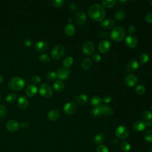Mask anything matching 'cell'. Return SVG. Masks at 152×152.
Wrapping results in <instances>:
<instances>
[{"mask_svg": "<svg viewBox=\"0 0 152 152\" xmlns=\"http://www.w3.org/2000/svg\"><path fill=\"white\" fill-rule=\"evenodd\" d=\"M141 118L145 121H149L152 119V113L149 111H144L141 113Z\"/></svg>", "mask_w": 152, "mask_h": 152, "instance_id": "obj_35", "label": "cell"}, {"mask_svg": "<svg viewBox=\"0 0 152 152\" xmlns=\"http://www.w3.org/2000/svg\"><path fill=\"white\" fill-rule=\"evenodd\" d=\"M82 67L85 70H89L92 66V61L89 58L85 59L82 63Z\"/></svg>", "mask_w": 152, "mask_h": 152, "instance_id": "obj_29", "label": "cell"}, {"mask_svg": "<svg viewBox=\"0 0 152 152\" xmlns=\"http://www.w3.org/2000/svg\"><path fill=\"white\" fill-rule=\"evenodd\" d=\"M65 53V48L62 45H56L52 50L51 56L55 60H58L61 59Z\"/></svg>", "mask_w": 152, "mask_h": 152, "instance_id": "obj_4", "label": "cell"}, {"mask_svg": "<svg viewBox=\"0 0 152 152\" xmlns=\"http://www.w3.org/2000/svg\"><path fill=\"white\" fill-rule=\"evenodd\" d=\"M115 21L110 18L104 20L100 23V26L102 28L107 29H110L113 28L115 26Z\"/></svg>", "mask_w": 152, "mask_h": 152, "instance_id": "obj_19", "label": "cell"}, {"mask_svg": "<svg viewBox=\"0 0 152 152\" xmlns=\"http://www.w3.org/2000/svg\"><path fill=\"white\" fill-rule=\"evenodd\" d=\"M133 126L134 130L137 131H142L145 129L146 126L144 122L139 120L134 122Z\"/></svg>", "mask_w": 152, "mask_h": 152, "instance_id": "obj_22", "label": "cell"}, {"mask_svg": "<svg viewBox=\"0 0 152 152\" xmlns=\"http://www.w3.org/2000/svg\"><path fill=\"white\" fill-rule=\"evenodd\" d=\"M74 63V59L72 57H68L63 61V66L65 68H70Z\"/></svg>", "mask_w": 152, "mask_h": 152, "instance_id": "obj_31", "label": "cell"}, {"mask_svg": "<svg viewBox=\"0 0 152 152\" xmlns=\"http://www.w3.org/2000/svg\"><path fill=\"white\" fill-rule=\"evenodd\" d=\"M4 82V77L2 75H0V85H1Z\"/></svg>", "mask_w": 152, "mask_h": 152, "instance_id": "obj_53", "label": "cell"}, {"mask_svg": "<svg viewBox=\"0 0 152 152\" xmlns=\"http://www.w3.org/2000/svg\"><path fill=\"white\" fill-rule=\"evenodd\" d=\"M138 82V79L137 76L133 74H130L127 75L125 78V84L126 86H127L129 87H134Z\"/></svg>", "mask_w": 152, "mask_h": 152, "instance_id": "obj_11", "label": "cell"}, {"mask_svg": "<svg viewBox=\"0 0 152 152\" xmlns=\"http://www.w3.org/2000/svg\"><path fill=\"white\" fill-rule=\"evenodd\" d=\"M77 100V102L80 105H85L87 102L88 96L85 94H82L79 96H78Z\"/></svg>", "mask_w": 152, "mask_h": 152, "instance_id": "obj_30", "label": "cell"}, {"mask_svg": "<svg viewBox=\"0 0 152 152\" xmlns=\"http://www.w3.org/2000/svg\"><path fill=\"white\" fill-rule=\"evenodd\" d=\"M118 1L121 4H125L128 1V0H118Z\"/></svg>", "mask_w": 152, "mask_h": 152, "instance_id": "obj_54", "label": "cell"}, {"mask_svg": "<svg viewBox=\"0 0 152 152\" xmlns=\"http://www.w3.org/2000/svg\"><path fill=\"white\" fill-rule=\"evenodd\" d=\"M96 151L97 152H109V149L107 146L101 144L97 147Z\"/></svg>", "mask_w": 152, "mask_h": 152, "instance_id": "obj_43", "label": "cell"}, {"mask_svg": "<svg viewBox=\"0 0 152 152\" xmlns=\"http://www.w3.org/2000/svg\"><path fill=\"white\" fill-rule=\"evenodd\" d=\"M53 87L55 90H56L57 92H61L65 89V85H64V83L63 82V80H58L55 82V83H54Z\"/></svg>", "mask_w": 152, "mask_h": 152, "instance_id": "obj_24", "label": "cell"}, {"mask_svg": "<svg viewBox=\"0 0 152 152\" xmlns=\"http://www.w3.org/2000/svg\"><path fill=\"white\" fill-rule=\"evenodd\" d=\"M90 18L95 21H102L106 16L105 8L100 4H94L90 6L88 10Z\"/></svg>", "mask_w": 152, "mask_h": 152, "instance_id": "obj_1", "label": "cell"}, {"mask_svg": "<svg viewBox=\"0 0 152 152\" xmlns=\"http://www.w3.org/2000/svg\"><path fill=\"white\" fill-rule=\"evenodd\" d=\"M46 78L50 82H54L57 79V72L54 71H49L46 74Z\"/></svg>", "mask_w": 152, "mask_h": 152, "instance_id": "obj_33", "label": "cell"}, {"mask_svg": "<svg viewBox=\"0 0 152 152\" xmlns=\"http://www.w3.org/2000/svg\"><path fill=\"white\" fill-rule=\"evenodd\" d=\"M126 46L130 48H134L137 46L138 40L136 36L130 34L126 37L125 39Z\"/></svg>", "mask_w": 152, "mask_h": 152, "instance_id": "obj_13", "label": "cell"}, {"mask_svg": "<svg viewBox=\"0 0 152 152\" xmlns=\"http://www.w3.org/2000/svg\"><path fill=\"white\" fill-rule=\"evenodd\" d=\"M111 48V43L108 40L101 41L98 45L99 51L102 54H106L109 51Z\"/></svg>", "mask_w": 152, "mask_h": 152, "instance_id": "obj_10", "label": "cell"}, {"mask_svg": "<svg viewBox=\"0 0 152 152\" xmlns=\"http://www.w3.org/2000/svg\"><path fill=\"white\" fill-rule=\"evenodd\" d=\"M128 30H129V33L133 35V33H134L136 32V28L134 25H130V26L129 28V29H128Z\"/></svg>", "mask_w": 152, "mask_h": 152, "instance_id": "obj_50", "label": "cell"}, {"mask_svg": "<svg viewBox=\"0 0 152 152\" xmlns=\"http://www.w3.org/2000/svg\"><path fill=\"white\" fill-rule=\"evenodd\" d=\"M149 59H150V57L146 53L142 54L140 57V61L141 63L143 64H145L147 63L149 61Z\"/></svg>", "mask_w": 152, "mask_h": 152, "instance_id": "obj_37", "label": "cell"}, {"mask_svg": "<svg viewBox=\"0 0 152 152\" xmlns=\"http://www.w3.org/2000/svg\"><path fill=\"white\" fill-rule=\"evenodd\" d=\"M125 35L126 32L125 29L121 26H117L112 30L110 34V38L114 42H119L125 38Z\"/></svg>", "mask_w": 152, "mask_h": 152, "instance_id": "obj_2", "label": "cell"}, {"mask_svg": "<svg viewBox=\"0 0 152 152\" xmlns=\"http://www.w3.org/2000/svg\"><path fill=\"white\" fill-rule=\"evenodd\" d=\"M17 96L16 93H10L6 97V101L7 104H12L17 99Z\"/></svg>", "mask_w": 152, "mask_h": 152, "instance_id": "obj_34", "label": "cell"}, {"mask_svg": "<svg viewBox=\"0 0 152 152\" xmlns=\"http://www.w3.org/2000/svg\"><path fill=\"white\" fill-rule=\"evenodd\" d=\"M24 80L20 77H13L9 82V87L13 91L21 90L24 88Z\"/></svg>", "mask_w": 152, "mask_h": 152, "instance_id": "obj_3", "label": "cell"}, {"mask_svg": "<svg viewBox=\"0 0 152 152\" xmlns=\"http://www.w3.org/2000/svg\"><path fill=\"white\" fill-rule=\"evenodd\" d=\"M90 103L92 106L95 107H99L102 105V99L99 96H94L91 98Z\"/></svg>", "mask_w": 152, "mask_h": 152, "instance_id": "obj_23", "label": "cell"}, {"mask_svg": "<svg viewBox=\"0 0 152 152\" xmlns=\"http://www.w3.org/2000/svg\"><path fill=\"white\" fill-rule=\"evenodd\" d=\"M39 92L41 96L45 98H49L53 95V90L52 87L46 83H43L40 86Z\"/></svg>", "mask_w": 152, "mask_h": 152, "instance_id": "obj_5", "label": "cell"}, {"mask_svg": "<svg viewBox=\"0 0 152 152\" xmlns=\"http://www.w3.org/2000/svg\"><path fill=\"white\" fill-rule=\"evenodd\" d=\"M151 111H152V107H151Z\"/></svg>", "mask_w": 152, "mask_h": 152, "instance_id": "obj_59", "label": "cell"}, {"mask_svg": "<svg viewBox=\"0 0 152 152\" xmlns=\"http://www.w3.org/2000/svg\"><path fill=\"white\" fill-rule=\"evenodd\" d=\"M116 136L121 139H125L127 138L130 134V130L127 126L125 125H121L116 129L115 131Z\"/></svg>", "mask_w": 152, "mask_h": 152, "instance_id": "obj_6", "label": "cell"}, {"mask_svg": "<svg viewBox=\"0 0 152 152\" xmlns=\"http://www.w3.org/2000/svg\"><path fill=\"white\" fill-rule=\"evenodd\" d=\"M108 36V33L106 31H102L100 32L99 33V37L100 38H107Z\"/></svg>", "mask_w": 152, "mask_h": 152, "instance_id": "obj_51", "label": "cell"}, {"mask_svg": "<svg viewBox=\"0 0 152 152\" xmlns=\"http://www.w3.org/2000/svg\"><path fill=\"white\" fill-rule=\"evenodd\" d=\"M145 124H146V126H150L152 125V122L151 121V120H149V121H146L145 122Z\"/></svg>", "mask_w": 152, "mask_h": 152, "instance_id": "obj_52", "label": "cell"}, {"mask_svg": "<svg viewBox=\"0 0 152 152\" xmlns=\"http://www.w3.org/2000/svg\"><path fill=\"white\" fill-rule=\"evenodd\" d=\"M17 105L20 109H26L29 105V100L28 98L24 96H20L17 100Z\"/></svg>", "mask_w": 152, "mask_h": 152, "instance_id": "obj_17", "label": "cell"}, {"mask_svg": "<svg viewBox=\"0 0 152 152\" xmlns=\"http://www.w3.org/2000/svg\"><path fill=\"white\" fill-rule=\"evenodd\" d=\"M39 60L43 63H48L50 61V58L48 54H42L39 56Z\"/></svg>", "mask_w": 152, "mask_h": 152, "instance_id": "obj_40", "label": "cell"}, {"mask_svg": "<svg viewBox=\"0 0 152 152\" xmlns=\"http://www.w3.org/2000/svg\"><path fill=\"white\" fill-rule=\"evenodd\" d=\"M112 98L110 95H105L103 97L102 101H104V102L106 104H109L112 101Z\"/></svg>", "mask_w": 152, "mask_h": 152, "instance_id": "obj_47", "label": "cell"}, {"mask_svg": "<svg viewBox=\"0 0 152 152\" xmlns=\"http://www.w3.org/2000/svg\"><path fill=\"white\" fill-rule=\"evenodd\" d=\"M71 71L70 69L65 67H62L58 69L57 71V78L61 80H67L71 75Z\"/></svg>", "mask_w": 152, "mask_h": 152, "instance_id": "obj_7", "label": "cell"}, {"mask_svg": "<svg viewBox=\"0 0 152 152\" xmlns=\"http://www.w3.org/2000/svg\"><path fill=\"white\" fill-rule=\"evenodd\" d=\"M7 114V108L3 105H0V118L2 119L5 118Z\"/></svg>", "mask_w": 152, "mask_h": 152, "instance_id": "obj_39", "label": "cell"}, {"mask_svg": "<svg viewBox=\"0 0 152 152\" xmlns=\"http://www.w3.org/2000/svg\"><path fill=\"white\" fill-rule=\"evenodd\" d=\"M65 34L68 36H72L75 33V26L72 23L67 24L64 28Z\"/></svg>", "mask_w": 152, "mask_h": 152, "instance_id": "obj_21", "label": "cell"}, {"mask_svg": "<svg viewBox=\"0 0 152 152\" xmlns=\"http://www.w3.org/2000/svg\"><path fill=\"white\" fill-rule=\"evenodd\" d=\"M1 94L0 93V101H1Z\"/></svg>", "mask_w": 152, "mask_h": 152, "instance_id": "obj_57", "label": "cell"}, {"mask_svg": "<svg viewBox=\"0 0 152 152\" xmlns=\"http://www.w3.org/2000/svg\"><path fill=\"white\" fill-rule=\"evenodd\" d=\"M145 20L149 24H152V13H148L145 16Z\"/></svg>", "mask_w": 152, "mask_h": 152, "instance_id": "obj_48", "label": "cell"}, {"mask_svg": "<svg viewBox=\"0 0 152 152\" xmlns=\"http://www.w3.org/2000/svg\"><path fill=\"white\" fill-rule=\"evenodd\" d=\"M82 50L83 54L86 56H91L93 54L94 51V43L90 41L85 42L83 46Z\"/></svg>", "mask_w": 152, "mask_h": 152, "instance_id": "obj_8", "label": "cell"}, {"mask_svg": "<svg viewBox=\"0 0 152 152\" xmlns=\"http://www.w3.org/2000/svg\"><path fill=\"white\" fill-rule=\"evenodd\" d=\"M150 152H152V147H151V148H150Z\"/></svg>", "mask_w": 152, "mask_h": 152, "instance_id": "obj_56", "label": "cell"}, {"mask_svg": "<svg viewBox=\"0 0 152 152\" xmlns=\"http://www.w3.org/2000/svg\"><path fill=\"white\" fill-rule=\"evenodd\" d=\"M136 93L139 95H143L146 92V88L143 85H139L136 87Z\"/></svg>", "mask_w": 152, "mask_h": 152, "instance_id": "obj_38", "label": "cell"}, {"mask_svg": "<svg viewBox=\"0 0 152 152\" xmlns=\"http://www.w3.org/2000/svg\"><path fill=\"white\" fill-rule=\"evenodd\" d=\"M116 3V0H102V6L104 8L111 9L113 8Z\"/></svg>", "mask_w": 152, "mask_h": 152, "instance_id": "obj_26", "label": "cell"}, {"mask_svg": "<svg viewBox=\"0 0 152 152\" xmlns=\"http://www.w3.org/2000/svg\"><path fill=\"white\" fill-rule=\"evenodd\" d=\"M140 68V63L139 62L135 59H133L130 60L126 66V69L130 72H133L139 70Z\"/></svg>", "mask_w": 152, "mask_h": 152, "instance_id": "obj_14", "label": "cell"}, {"mask_svg": "<svg viewBox=\"0 0 152 152\" xmlns=\"http://www.w3.org/2000/svg\"><path fill=\"white\" fill-rule=\"evenodd\" d=\"M131 148V146L130 143L127 141H123L121 144V149L124 152H127Z\"/></svg>", "mask_w": 152, "mask_h": 152, "instance_id": "obj_36", "label": "cell"}, {"mask_svg": "<svg viewBox=\"0 0 152 152\" xmlns=\"http://www.w3.org/2000/svg\"><path fill=\"white\" fill-rule=\"evenodd\" d=\"M32 82L33 83V85H38L41 82V78H40V76L35 75H34V76H33V77H32Z\"/></svg>", "mask_w": 152, "mask_h": 152, "instance_id": "obj_44", "label": "cell"}, {"mask_svg": "<svg viewBox=\"0 0 152 152\" xmlns=\"http://www.w3.org/2000/svg\"><path fill=\"white\" fill-rule=\"evenodd\" d=\"M20 126L23 129H28L29 127V123L28 121H23L21 123Z\"/></svg>", "mask_w": 152, "mask_h": 152, "instance_id": "obj_49", "label": "cell"}, {"mask_svg": "<svg viewBox=\"0 0 152 152\" xmlns=\"http://www.w3.org/2000/svg\"><path fill=\"white\" fill-rule=\"evenodd\" d=\"M105 140V136L102 133L97 134L94 139V143L97 145H101Z\"/></svg>", "mask_w": 152, "mask_h": 152, "instance_id": "obj_27", "label": "cell"}, {"mask_svg": "<svg viewBox=\"0 0 152 152\" xmlns=\"http://www.w3.org/2000/svg\"><path fill=\"white\" fill-rule=\"evenodd\" d=\"M91 115L93 117H99L101 115H102V109H101L100 107H95L94 108L92 111H91Z\"/></svg>", "mask_w": 152, "mask_h": 152, "instance_id": "obj_32", "label": "cell"}, {"mask_svg": "<svg viewBox=\"0 0 152 152\" xmlns=\"http://www.w3.org/2000/svg\"><path fill=\"white\" fill-rule=\"evenodd\" d=\"M78 108L77 105L75 102H68L67 103L64 107V112L68 115H71L75 114Z\"/></svg>", "mask_w": 152, "mask_h": 152, "instance_id": "obj_9", "label": "cell"}, {"mask_svg": "<svg viewBox=\"0 0 152 152\" xmlns=\"http://www.w3.org/2000/svg\"><path fill=\"white\" fill-rule=\"evenodd\" d=\"M74 20L79 26H83L87 21V16L84 11H79L75 14Z\"/></svg>", "mask_w": 152, "mask_h": 152, "instance_id": "obj_12", "label": "cell"}, {"mask_svg": "<svg viewBox=\"0 0 152 152\" xmlns=\"http://www.w3.org/2000/svg\"><path fill=\"white\" fill-rule=\"evenodd\" d=\"M61 116V112L57 109H54L50 110L48 114V118L51 121H57Z\"/></svg>", "mask_w": 152, "mask_h": 152, "instance_id": "obj_16", "label": "cell"}, {"mask_svg": "<svg viewBox=\"0 0 152 152\" xmlns=\"http://www.w3.org/2000/svg\"><path fill=\"white\" fill-rule=\"evenodd\" d=\"M20 126L19 123L14 119L9 120L6 124L7 129L10 132H14L18 130Z\"/></svg>", "mask_w": 152, "mask_h": 152, "instance_id": "obj_15", "label": "cell"}, {"mask_svg": "<svg viewBox=\"0 0 152 152\" xmlns=\"http://www.w3.org/2000/svg\"><path fill=\"white\" fill-rule=\"evenodd\" d=\"M38 91V88L35 85H31L27 87L25 92H26V94L28 96L32 97L37 94Z\"/></svg>", "mask_w": 152, "mask_h": 152, "instance_id": "obj_20", "label": "cell"}, {"mask_svg": "<svg viewBox=\"0 0 152 152\" xmlns=\"http://www.w3.org/2000/svg\"><path fill=\"white\" fill-rule=\"evenodd\" d=\"M23 43H24V45L26 46V47H31V46H32V45L33 43V40L31 39H30V38H27V39H25L24 40Z\"/></svg>", "mask_w": 152, "mask_h": 152, "instance_id": "obj_46", "label": "cell"}, {"mask_svg": "<svg viewBox=\"0 0 152 152\" xmlns=\"http://www.w3.org/2000/svg\"><path fill=\"white\" fill-rule=\"evenodd\" d=\"M52 4L56 8H61L64 4V0H52Z\"/></svg>", "mask_w": 152, "mask_h": 152, "instance_id": "obj_41", "label": "cell"}, {"mask_svg": "<svg viewBox=\"0 0 152 152\" xmlns=\"http://www.w3.org/2000/svg\"><path fill=\"white\" fill-rule=\"evenodd\" d=\"M48 49V43L43 40L39 41L35 45V49L37 52L43 53Z\"/></svg>", "mask_w": 152, "mask_h": 152, "instance_id": "obj_18", "label": "cell"}, {"mask_svg": "<svg viewBox=\"0 0 152 152\" xmlns=\"http://www.w3.org/2000/svg\"><path fill=\"white\" fill-rule=\"evenodd\" d=\"M144 139L147 142L152 143V131L151 130H148L146 133L144 135Z\"/></svg>", "mask_w": 152, "mask_h": 152, "instance_id": "obj_42", "label": "cell"}, {"mask_svg": "<svg viewBox=\"0 0 152 152\" xmlns=\"http://www.w3.org/2000/svg\"><path fill=\"white\" fill-rule=\"evenodd\" d=\"M132 1H137V0H132Z\"/></svg>", "mask_w": 152, "mask_h": 152, "instance_id": "obj_58", "label": "cell"}, {"mask_svg": "<svg viewBox=\"0 0 152 152\" xmlns=\"http://www.w3.org/2000/svg\"><path fill=\"white\" fill-rule=\"evenodd\" d=\"M101 59H102V57L98 54H93L92 55V60L95 63H99L101 61Z\"/></svg>", "mask_w": 152, "mask_h": 152, "instance_id": "obj_45", "label": "cell"}, {"mask_svg": "<svg viewBox=\"0 0 152 152\" xmlns=\"http://www.w3.org/2000/svg\"><path fill=\"white\" fill-rule=\"evenodd\" d=\"M149 3H150V4L151 6H152V0H150V2H149Z\"/></svg>", "mask_w": 152, "mask_h": 152, "instance_id": "obj_55", "label": "cell"}, {"mask_svg": "<svg viewBox=\"0 0 152 152\" xmlns=\"http://www.w3.org/2000/svg\"><path fill=\"white\" fill-rule=\"evenodd\" d=\"M101 109H102V115L105 116H111L114 114V111L112 108L108 105H103L100 106Z\"/></svg>", "mask_w": 152, "mask_h": 152, "instance_id": "obj_25", "label": "cell"}, {"mask_svg": "<svg viewBox=\"0 0 152 152\" xmlns=\"http://www.w3.org/2000/svg\"><path fill=\"white\" fill-rule=\"evenodd\" d=\"M126 13L123 10H118L114 14V18L118 21H121L125 18Z\"/></svg>", "mask_w": 152, "mask_h": 152, "instance_id": "obj_28", "label": "cell"}]
</instances>
